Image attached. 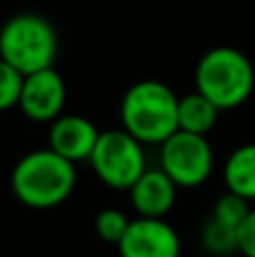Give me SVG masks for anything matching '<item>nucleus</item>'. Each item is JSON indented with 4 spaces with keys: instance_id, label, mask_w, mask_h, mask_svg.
<instances>
[{
    "instance_id": "obj_1",
    "label": "nucleus",
    "mask_w": 255,
    "mask_h": 257,
    "mask_svg": "<svg viewBox=\"0 0 255 257\" xmlns=\"http://www.w3.org/2000/svg\"><path fill=\"white\" fill-rule=\"evenodd\" d=\"M12 192L32 210H50L68 201L77 185V165L50 147L25 154L12 169Z\"/></svg>"
},
{
    "instance_id": "obj_2",
    "label": "nucleus",
    "mask_w": 255,
    "mask_h": 257,
    "mask_svg": "<svg viewBox=\"0 0 255 257\" xmlns=\"http://www.w3.org/2000/svg\"><path fill=\"white\" fill-rule=\"evenodd\" d=\"M122 128L143 145H158L179 131V95L158 79L136 81L120 104Z\"/></svg>"
},
{
    "instance_id": "obj_3",
    "label": "nucleus",
    "mask_w": 255,
    "mask_h": 257,
    "mask_svg": "<svg viewBox=\"0 0 255 257\" xmlns=\"http://www.w3.org/2000/svg\"><path fill=\"white\" fill-rule=\"evenodd\" d=\"M194 86L221 111L237 108L255 90L253 61L242 50L217 45L199 59L194 70Z\"/></svg>"
},
{
    "instance_id": "obj_4",
    "label": "nucleus",
    "mask_w": 255,
    "mask_h": 257,
    "mask_svg": "<svg viewBox=\"0 0 255 257\" xmlns=\"http://www.w3.org/2000/svg\"><path fill=\"white\" fill-rule=\"evenodd\" d=\"M59 36L54 25L41 14H16L0 27V59L23 77L54 68Z\"/></svg>"
},
{
    "instance_id": "obj_5",
    "label": "nucleus",
    "mask_w": 255,
    "mask_h": 257,
    "mask_svg": "<svg viewBox=\"0 0 255 257\" xmlns=\"http://www.w3.org/2000/svg\"><path fill=\"white\" fill-rule=\"evenodd\" d=\"M88 163L104 185L122 192H129L134 183L147 172L145 145L122 126L99 133Z\"/></svg>"
},
{
    "instance_id": "obj_6",
    "label": "nucleus",
    "mask_w": 255,
    "mask_h": 257,
    "mask_svg": "<svg viewBox=\"0 0 255 257\" xmlns=\"http://www.w3.org/2000/svg\"><path fill=\"white\" fill-rule=\"evenodd\" d=\"M161 169L179 190L201 187L215 169V154L208 136L176 131L161 145Z\"/></svg>"
},
{
    "instance_id": "obj_7",
    "label": "nucleus",
    "mask_w": 255,
    "mask_h": 257,
    "mask_svg": "<svg viewBox=\"0 0 255 257\" xmlns=\"http://www.w3.org/2000/svg\"><path fill=\"white\" fill-rule=\"evenodd\" d=\"M66 81L54 68L32 72L23 77V88L18 108L32 122H54L59 115H63L66 108Z\"/></svg>"
},
{
    "instance_id": "obj_8",
    "label": "nucleus",
    "mask_w": 255,
    "mask_h": 257,
    "mask_svg": "<svg viewBox=\"0 0 255 257\" xmlns=\"http://www.w3.org/2000/svg\"><path fill=\"white\" fill-rule=\"evenodd\" d=\"M120 257H181V237L165 219H131L117 244Z\"/></svg>"
},
{
    "instance_id": "obj_9",
    "label": "nucleus",
    "mask_w": 255,
    "mask_h": 257,
    "mask_svg": "<svg viewBox=\"0 0 255 257\" xmlns=\"http://www.w3.org/2000/svg\"><path fill=\"white\" fill-rule=\"evenodd\" d=\"M99 128L79 113H63L48 128V147L70 163H84L95 151L99 140Z\"/></svg>"
},
{
    "instance_id": "obj_10",
    "label": "nucleus",
    "mask_w": 255,
    "mask_h": 257,
    "mask_svg": "<svg viewBox=\"0 0 255 257\" xmlns=\"http://www.w3.org/2000/svg\"><path fill=\"white\" fill-rule=\"evenodd\" d=\"M176 192H179V187L174 185V181L161 167H147V172L129 190V196L138 217L165 219L176 203Z\"/></svg>"
},
{
    "instance_id": "obj_11",
    "label": "nucleus",
    "mask_w": 255,
    "mask_h": 257,
    "mask_svg": "<svg viewBox=\"0 0 255 257\" xmlns=\"http://www.w3.org/2000/svg\"><path fill=\"white\" fill-rule=\"evenodd\" d=\"M224 185L228 192L255 201V142L239 145L224 163Z\"/></svg>"
},
{
    "instance_id": "obj_12",
    "label": "nucleus",
    "mask_w": 255,
    "mask_h": 257,
    "mask_svg": "<svg viewBox=\"0 0 255 257\" xmlns=\"http://www.w3.org/2000/svg\"><path fill=\"white\" fill-rule=\"evenodd\" d=\"M221 108L206 97L203 93L194 90L179 97V128L197 136H208L219 120Z\"/></svg>"
},
{
    "instance_id": "obj_13",
    "label": "nucleus",
    "mask_w": 255,
    "mask_h": 257,
    "mask_svg": "<svg viewBox=\"0 0 255 257\" xmlns=\"http://www.w3.org/2000/svg\"><path fill=\"white\" fill-rule=\"evenodd\" d=\"M199 241H201L206 253H210L215 257H230L233 253H239L237 228L226 226V223H221L219 219H215L212 214L201 223Z\"/></svg>"
},
{
    "instance_id": "obj_14",
    "label": "nucleus",
    "mask_w": 255,
    "mask_h": 257,
    "mask_svg": "<svg viewBox=\"0 0 255 257\" xmlns=\"http://www.w3.org/2000/svg\"><path fill=\"white\" fill-rule=\"evenodd\" d=\"M248 212H251V201H246L244 196L235 194V192H228V190L212 205V217L219 219L221 223H226V226H230V228L242 226V221L248 217Z\"/></svg>"
},
{
    "instance_id": "obj_15",
    "label": "nucleus",
    "mask_w": 255,
    "mask_h": 257,
    "mask_svg": "<svg viewBox=\"0 0 255 257\" xmlns=\"http://www.w3.org/2000/svg\"><path fill=\"white\" fill-rule=\"evenodd\" d=\"M129 223H131V219L126 217V212H122L117 208H104L95 217V232H97V237L102 241L117 246L120 239L124 237Z\"/></svg>"
},
{
    "instance_id": "obj_16",
    "label": "nucleus",
    "mask_w": 255,
    "mask_h": 257,
    "mask_svg": "<svg viewBox=\"0 0 255 257\" xmlns=\"http://www.w3.org/2000/svg\"><path fill=\"white\" fill-rule=\"evenodd\" d=\"M23 88V75L0 59V113L18 106Z\"/></svg>"
},
{
    "instance_id": "obj_17",
    "label": "nucleus",
    "mask_w": 255,
    "mask_h": 257,
    "mask_svg": "<svg viewBox=\"0 0 255 257\" xmlns=\"http://www.w3.org/2000/svg\"><path fill=\"white\" fill-rule=\"evenodd\" d=\"M237 248L242 257H255V208L237 228Z\"/></svg>"
}]
</instances>
